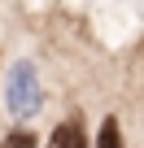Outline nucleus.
I'll list each match as a JSON object with an SVG mask.
<instances>
[{
  "instance_id": "f257e3e1",
  "label": "nucleus",
  "mask_w": 144,
  "mask_h": 148,
  "mask_svg": "<svg viewBox=\"0 0 144 148\" xmlns=\"http://www.w3.org/2000/svg\"><path fill=\"white\" fill-rule=\"evenodd\" d=\"M5 100H9L13 118H22V122H26V118H35V109H39L44 92H39V74H35V65H31V61H13V65H9Z\"/></svg>"
},
{
  "instance_id": "f03ea898",
  "label": "nucleus",
  "mask_w": 144,
  "mask_h": 148,
  "mask_svg": "<svg viewBox=\"0 0 144 148\" xmlns=\"http://www.w3.org/2000/svg\"><path fill=\"white\" fill-rule=\"evenodd\" d=\"M48 148H88V131H83V118H70L52 131Z\"/></svg>"
},
{
  "instance_id": "7ed1b4c3",
  "label": "nucleus",
  "mask_w": 144,
  "mask_h": 148,
  "mask_svg": "<svg viewBox=\"0 0 144 148\" xmlns=\"http://www.w3.org/2000/svg\"><path fill=\"white\" fill-rule=\"evenodd\" d=\"M96 148H122V131H118V122H114V118H109V122H101Z\"/></svg>"
},
{
  "instance_id": "20e7f679",
  "label": "nucleus",
  "mask_w": 144,
  "mask_h": 148,
  "mask_svg": "<svg viewBox=\"0 0 144 148\" xmlns=\"http://www.w3.org/2000/svg\"><path fill=\"white\" fill-rule=\"evenodd\" d=\"M0 148H35V135L18 126V131H9V135H5V144H0Z\"/></svg>"
}]
</instances>
